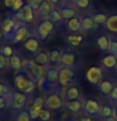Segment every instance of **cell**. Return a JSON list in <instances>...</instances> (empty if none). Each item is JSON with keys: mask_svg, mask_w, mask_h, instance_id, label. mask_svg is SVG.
Returning <instances> with one entry per match:
<instances>
[{"mask_svg": "<svg viewBox=\"0 0 117 121\" xmlns=\"http://www.w3.org/2000/svg\"><path fill=\"white\" fill-rule=\"evenodd\" d=\"M14 81H15L14 83H15L17 90L21 91L25 95H30L34 91V88H35V82H33L29 77H26L24 71H18Z\"/></svg>", "mask_w": 117, "mask_h": 121, "instance_id": "1", "label": "cell"}, {"mask_svg": "<svg viewBox=\"0 0 117 121\" xmlns=\"http://www.w3.org/2000/svg\"><path fill=\"white\" fill-rule=\"evenodd\" d=\"M24 72L33 82L38 83L44 77V66L35 63L34 60H26L24 63Z\"/></svg>", "mask_w": 117, "mask_h": 121, "instance_id": "2", "label": "cell"}, {"mask_svg": "<svg viewBox=\"0 0 117 121\" xmlns=\"http://www.w3.org/2000/svg\"><path fill=\"white\" fill-rule=\"evenodd\" d=\"M30 35H32V33H30V30L26 28V26L19 25L13 33L9 34V35H6L5 38H6L8 40L13 42V43H20V42L28 40L29 38H30Z\"/></svg>", "mask_w": 117, "mask_h": 121, "instance_id": "3", "label": "cell"}, {"mask_svg": "<svg viewBox=\"0 0 117 121\" xmlns=\"http://www.w3.org/2000/svg\"><path fill=\"white\" fill-rule=\"evenodd\" d=\"M26 102H28V95L19 92V91H15L10 95L9 104L13 110H23L25 107Z\"/></svg>", "mask_w": 117, "mask_h": 121, "instance_id": "4", "label": "cell"}, {"mask_svg": "<svg viewBox=\"0 0 117 121\" xmlns=\"http://www.w3.org/2000/svg\"><path fill=\"white\" fill-rule=\"evenodd\" d=\"M13 17L15 19H18V22L20 23H32L34 20V10L29 4H26L19 11L14 13Z\"/></svg>", "mask_w": 117, "mask_h": 121, "instance_id": "5", "label": "cell"}, {"mask_svg": "<svg viewBox=\"0 0 117 121\" xmlns=\"http://www.w3.org/2000/svg\"><path fill=\"white\" fill-rule=\"evenodd\" d=\"M75 78L74 71L69 67H60L59 68V76H58V82L60 86H67L72 83Z\"/></svg>", "mask_w": 117, "mask_h": 121, "instance_id": "6", "label": "cell"}, {"mask_svg": "<svg viewBox=\"0 0 117 121\" xmlns=\"http://www.w3.org/2000/svg\"><path fill=\"white\" fill-rule=\"evenodd\" d=\"M43 108H44V98L42 96L35 97L32 101V104H30L29 108H28V112H29L30 117H32V120H37Z\"/></svg>", "mask_w": 117, "mask_h": 121, "instance_id": "7", "label": "cell"}, {"mask_svg": "<svg viewBox=\"0 0 117 121\" xmlns=\"http://www.w3.org/2000/svg\"><path fill=\"white\" fill-rule=\"evenodd\" d=\"M53 29H54V24L50 22V20H43L40 23L39 25H38V29H37V35L39 39H47V37L53 32Z\"/></svg>", "mask_w": 117, "mask_h": 121, "instance_id": "8", "label": "cell"}, {"mask_svg": "<svg viewBox=\"0 0 117 121\" xmlns=\"http://www.w3.org/2000/svg\"><path fill=\"white\" fill-rule=\"evenodd\" d=\"M44 106L48 110H58L63 106V101L58 93H52L44 98Z\"/></svg>", "mask_w": 117, "mask_h": 121, "instance_id": "9", "label": "cell"}, {"mask_svg": "<svg viewBox=\"0 0 117 121\" xmlns=\"http://www.w3.org/2000/svg\"><path fill=\"white\" fill-rule=\"evenodd\" d=\"M102 77H103V72H102V69L100 67H96V66L91 67L86 73L87 81L89 83H92V85H98L101 82Z\"/></svg>", "mask_w": 117, "mask_h": 121, "instance_id": "10", "label": "cell"}, {"mask_svg": "<svg viewBox=\"0 0 117 121\" xmlns=\"http://www.w3.org/2000/svg\"><path fill=\"white\" fill-rule=\"evenodd\" d=\"M18 26H19L18 20H15L14 17H6L3 20V23H1V29H3V32H4V37L11 34L15 29L18 28Z\"/></svg>", "mask_w": 117, "mask_h": 121, "instance_id": "11", "label": "cell"}, {"mask_svg": "<svg viewBox=\"0 0 117 121\" xmlns=\"http://www.w3.org/2000/svg\"><path fill=\"white\" fill-rule=\"evenodd\" d=\"M100 105L94 100H87L83 104V112L88 116H97L100 115Z\"/></svg>", "mask_w": 117, "mask_h": 121, "instance_id": "12", "label": "cell"}, {"mask_svg": "<svg viewBox=\"0 0 117 121\" xmlns=\"http://www.w3.org/2000/svg\"><path fill=\"white\" fill-rule=\"evenodd\" d=\"M75 63V54L71 51H66L62 53V58H60V64L62 67H69L72 68Z\"/></svg>", "mask_w": 117, "mask_h": 121, "instance_id": "13", "label": "cell"}, {"mask_svg": "<svg viewBox=\"0 0 117 121\" xmlns=\"http://www.w3.org/2000/svg\"><path fill=\"white\" fill-rule=\"evenodd\" d=\"M96 28H97V24L94 23L92 17L86 15V17H83L81 19V30L82 32H91V30H93Z\"/></svg>", "mask_w": 117, "mask_h": 121, "instance_id": "14", "label": "cell"}, {"mask_svg": "<svg viewBox=\"0 0 117 121\" xmlns=\"http://www.w3.org/2000/svg\"><path fill=\"white\" fill-rule=\"evenodd\" d=\"M58 76H59V68L58 67H54V66L48 67L47 72H45V78H47V81L49 83L58 82Z\"/></svg>", "mask_w": 117, "mask_h": 121, "instance_id": "15", "label": "cell"}, {"mask_svg": "<svg viewBox=\"0 0 117 121\" xmlns=\"http://www.w3.org/2000/svg\"><path fill=\"white\" fill-rule=\"evenodd\" d=\"M64 107L66 110L71 112H79L83 108V104L79 100H73V101H66V104H64Z\"/></svg>", "mask_w": 117, "mask_h": 121, "instance_id": "16", "label": "cell"}, {"mask_svg": "<svg viewBox=\"0 0 117 121\" xmlns=\"http://www.w3.org/2000/svg\"><path fill=\"white\" fill-rule=\"evenodd\" d=\"M66 26H67V29L72 33H75V32H78V30H81V18L74 17V18L69 19V20L67 22Z\"/></svg>", "mask_w": 117, "mask_h": 121, "instance_id": "17", "label": "cell"}, {"mask_svg": "<svg viewBox=\"0 0 117 121\" xmlns=\"http://www.w3.org/2000/svg\"><path fill=\"white\" fill-rule=\"evenodd\" d=\"M8 64H9L10 68H11V69H14L15 72L20 71V69H21V66H23L20 57L17 56V54H13L11 57H9V58H8Z\"/></svg>", "mask_w": 117, "mask_h": 121, "instance_id": "18", "label": "cell"}, {"mask_svg": "<svg viewBox=\"0 0 117 121\" xmlns=\"http://www.w3.org/2000/svg\"><path fill=\"white\" fill-rule=\"evenodd\" d=\"M59 11H60V14H62L63 19H66V20H69V19L77 17V13H75V10L73 9V8H71V6L62 5V6L59 8Z\"/></svg>", "mask_w": 117, "mask_h": 121, "instance_id": "19", "label": "cell"}, {"mask_svg": "<svg viewBox=\"0 0 117 121\" xmlns=\"http://www.w3.org/2000/svg\"><path fill=\"white\" fill-rule=\"evenodd\" d=\"M54 10L53 9V5L50 3L48 1V0H44L43 1V4H42V5L39 6V9H38V13H39V15L40 17H48L49 14L52 13V11Z\"/></svg>", "mask_w": 117, "mask_h": 121, "instance_id": "20", "label": "cell"}, {"mask_svg": "<svg viewBox=\"0 0 117 121\" xmlns=\"http://www.w3.org/2000/svg\"><path fill=\"white\" fill-rule=\"evenodd\" d=\"M113 87H115L113 83L111 81H108V79H104V81H101L98 83V90H100L103 95H109L112 92Z\"/></svg>", "mask_w": 117, "mask_h": 121, "instance_id": "21", "label": "cell"}, {"mask_svg": "<svg viewBox=\"0 0 117 121\" xmlns=\"http://www.w3.org/2000/svg\"><path fill=\"white\" fill-rule=\"evenodd\" d=\"M102 64L108 68V69H111V68H115L116 64H117V57L113 56V54H107L104 56L103 58H102Z\"/></svg>", "mask_w": 117, "mask_h": 121, "instance_id": "22", "label": "cell"}, {"mask_svg": "<svg viewBox=\"0 0 117 121\" xmlns=\"http://www.w3.org/2000/svg\"><path fill=\"white\" fill-rule=\"evenodd\" d=\"M45 19H47V20H50L53 24H57L58 26H60L62 20H63V17H62V14H60L59 10H53L48 17H45Z\"/></svg>", "mask_w": 117, "mask_h": 121, "instance_id": "23", "label": "cell"}, {"mask_svg": "<svg viewBox=\"0 0 117 121\" xmlns=\"http://www.w3.org/2000/svg\"><path fill=\"white\" fill-rule=\"evenodd\" d=\"M60 58H62V53L60 51H57V49H53V51L49 52V63L52 66L57 67L60 63Z\"/></svg>", "mask_w": 117, "mask_h": 121, "instance_id": "24", "label": "cell"}, {"mask_svg": "<svg viewBox=\"0 0 117 121\" xmlns=\"http://www.w3.org/2000/svg\"><path fill=\"white\" fill-rule=\"evenodd\" d=\"M109 44H111V42H109V39L106 35L98 37V39H97V47H98L100 51H102V52L109 51Z\"/></svg>", "mask_w": 117, "mask_h": 121, "instance_id": "25", "label": "cell"}, {"mask_svg": "<svg viewBox=\"0 0 117 121\" xmlns=\"http://www.w3.org/2000/svg\"><path fill=\"white\" fill-rule=\"evenodd\" d=\"M34 62L40 64V66H45V64L49 63V53L47 52H39L38 54L34 57Z\"/></svg>", "mask_w": 117, "mask_h": 121, "instance_id": "26", "label": "cell"}, {"mask_svg": "<svg viewBox=\"0 0 117 121\" xmlns=\"http://www.w3.org/2000/svg\"><path fill=\"white\" fill-rule=\"evenodd\" d=\"M24 48L29 52H37L38 48H39V43H38V40L35 38H29L28 40H25Z\"/></svg>", "mask_w": 117, "mask_h": 121, "instance_id": "27", "label": "cell"}, {"mask_svg": "<svg viewBox=\"0 0 117 121\" xmlns=\"http://www.w3.org/2000/svg\"><path fill=\"white\" fill-rule=\"evenodd\" d=\"M106 28H107L109 32H112V33H117V14L111 15V17L107 19Z\"/></svg>", "mask_w": 117, "mask_h": 121, "instance_id": "28", "label": "cell"}, {"mask_svg": "<svg viewBox=\"0 0 117 121\" xmlns=\"http://www.w3.org/2000/svg\"><path fill=\"white\" fill-rule=\"evenodd\" d=\"M79 98V90L77 87H71L67 90L66 92V100L67 101H73V100H78Z\"/></svg>", "mask_w": 117, "mask_h": 121, "instance_id": "29", "label": "cell"}, {"mask_svg": "<svg viewBox=\"0 0 117 121\" xmlns=\"http://www.w3.org/2000/svg\"><path fill=\"white\" fill-rule=\"evenodd\" d=\"M66 39H67V42L71 45H73V47H78V45L82 43L83 37L82 35H77V34H69V35H67Z\"/></svg>", "mask_w": 117, "mask_h": 121, "instance_id": "30", "label": "cell"}, {"mask_svg": "<svg viewBox=\"0 0 117 121\" xmlns=\"http://www.w3.org/2000/svg\"><path fill=\"white\" fill-rule=\"evenodd\" d=\"M94 23H96L97 25H106V23H107V15L103 14V13H96L92 15Z\"/></svg>", "mask_w": 117, "mask_h": 121, "instance_id": "31", "label": "cell"}, {"mask_svg": "<svg viewBox=\"0 0 117 121\" xmlns=\"http://www.w3.org/2000/svg\"><path fill=\"white\" fill-rule=\"evenodd\" d=\"M100 116H102V117L113 116V108H112L109 105H103V106H101V108H100Z\"/></svg>", "mask_w": 117, "mask_h": 121, "instance_id": "32", "label": "cell"}, {"mask_svg": "<svg viewBox=\"0 0 117 121\" xmlns=\"http://www.w3.org/2000/svg\"><path fill=\"white\" fill-rule=\"evenodd\" d=\"M15 121H32V117L28 111H19L15 115Z\"/></svg>", "mask_w": 117, "mask_h": 121, "instance_id": "33", "label": "cell"}, {"mask_svg": "<svg viewBox=\"0 0 117 121\" xmlns=\"http://www.w3.org/2000/svg\"><path fill=\"white\" fill-rule=\"evenodd\" d=\"M74 6L77 8V9H87L89 5H91V0H74L73 1Z\"/></svg>", "mask_w": 117, "mask_h": 121, "instance_id": "34", "label": "cell"}, {"mask_svg": "<svg viewBox=\"0 0 117 121\" xmlns=\"http://www.w3.org/2000/svg\"><path fill=\"white\" fill-rule=\"evenodd\" d=\"M40 121H49L52 119V115H50V111L48 108H43L39 113V117H38Z\"/></svg>", "mask_w": 117, "mask_h": 121, "instance_id": "35", "label": "cell"}, {"mask_svg": "<svg viewBox=\"0 0 117 121\" xmlns=\"http://www.w3.org/2000/svg\"><path fill=\"white\" fill-rule=\"evenodd\" d=\"M0 53H3L6 58H9V57H11L14 54V49L11 47H9V45H4V47H1V52Z\"/></svg>", "mask_w": 117, "mask_h": 121, "instance_id": "36", "label": "cell"}, {"mask_svg": "<svg viewBox=\"0 0 117 121\" xmlns=\"http://www.w3.org/2000/svg\"><path fill=\"white\" fill-rule=\"evenodd\" d=\"M24 5H25V4H24V0H15V1H14V5H13V8H11V10L17 13V11H19Z\"/></svg>", "mask_w": 117, "mask_h": 121, "instance_id": "37", "label": "cell"}, {"mask_svg": "<svg viewBox=\"0 0 117 121\" xmlns=\"http://www.w3.org/2000/svg\"><path fill=\"white\" fill-rule=\"evenodd\" d=\"M43 1H44V0H29L28 4L33 8V10H38V9H39V6L43 4Z\"/></svg>", "mask_w": 117, "mask_h": 121, "instance_id": "38", "label": "cell"}, {"mask_svg": "<svg viewBox=\"0 0 117 121\" xmlns=\"http://www.w3.org/2000/svg\"><path fill=\"white\" fill-rule=\"evenodd\" d=\"M6 64H8V58L3 53H0V71H3L6 67Z\"/></svg>", "mask_w": 117, "mask_h": 121, "instance_id": "39", "label": "cell"}, {"mask_svg": "<svg viewBox=\"0 0 117 121\" xmlns=\"http://www.w3.org/2000/svg\"><path fill=\"white\" fill-rule=\"evenodd\" d=\"M9 95V90L6 86H4L3 83H0V97H6Z\"/></svg>", "mask_w": 117, "mask_h": 121, "instance_id": "40", "label": "cell"}, {"mask_svg": "<svg viewBox=\"0 0 117 121\" xmlns=\"http://www.w3.org/2000/svg\"><path fill=\"white\" fill-rule=\"evenodd\" d=\"M109 52H111V54L116 56L117 57V42H111V44H109Z\"/></svg>", "mask_w": 117, "mask_h": 121, "instance_id": "41", "label": "cell"}, {"mask_svg": "<svg viewBox=\"0 0 117 121\" xmlns=\"http://www.w3.org/2000/svg\"><path fill=\"white\" fill-rule=\"evenodd\" d=\"M108 97H109V100H111V101H117V85L113 87L112 92L108 95Z\"/></svg>", "mask_w": 117, "mask_h": 121, "instance_id": "42", "label": "cell"}, {"mask_svg": "<svg viewBox=\"0 0 117 121\" xmlns=\"http://www.w3.org/2000/svg\"><path fill=\"white\" fill-rule=\"evenodd\" d=\"M8 102H9V100H8L6 97H0V110H4L6 107Z\"/></svg>", "mask_w": 117, "mask_h": 121, "instance_id": "43", "label": "cell"}, {"mask_svg": "<svg viewBox=\"0 0 117 121\" xmlns=\"http://www.w3.org/2000/svg\"><path fill=\"white\" fill-rule=\"evenodd\" d=\"M14 1L15 0H4V4H5V6L6 8H13V5H14Z\"/></svg>", "mask_w": 117, "mask_h": 121, "instance_id": "44", "label": "cell"}, {"mask_svg": "<svg viewBox=\"0 0 117 121\" xmlns=\"http://www.w3.org/2000/svg\"><path fill=\"white\" fill-rule=\"evenodd\" d=\"M48 1H49V3H50V4H52V5H58V4H59V1H60V0H48Z\"/></svg>", "mask_w": 117, "mask_h": 121, "instance_id": "45", "label": "cell"}, {"mask_svg": "<svg viewBox=\"0 0 117 121\" xmlns=\"http://www.w3.org/2000/svg\"><path fill=\"white\" fill-rule=\"evenodd\" d=\"M104 121H117L113 116H109V117H104Z\"/></svg>", "mask_w": 117, "mask_h": 121, "instance_id": "46", "label": "cell"}, {"mask_svg": "<svg viewBox=\"0 0 117 121\" xmlns=\"http://www.w3.org/2000/svg\"><path fill=\"white\" fill-rule=\"evenodd\" d=\"M113 117H115V119L117 120V105L115 106V107H113Z\"/></svg>", "mask_w": 117, "mask_h": 121, "instance_id": "47", "label": "cell"}, {"mask_svg": "<svg viewBox=\"0 0 117 121\" xmlns=\"http://www.w3.org/2000/svg\"><path fill=\"white\" fill-rule=\"evenodd\" d=\"M4 37V32H3V29H0V39Z\"/></svg>", "mask_w": 117, "mask_h": 121, "instance_id": "48", "label": "cell"}, {"mask_svg": "<svg viewBox=\"0 0 117 121\" xmlns=\"http://www.w3.org/2000/svg\"><path fill=\"white\" fill-rule=\"evenodd\" d=\"M78 121H92V120H89V119H81V120H78Z\"/></svg>", "mask_w": 117, "mask_h": 121, "instance_id": "49", "label": "cell"}, {"mask_svg": "<svg viewBox=\"0 0 117 121\" xmlns=\"http://www.w3.org/2000/svg\"><path fill=\"white\" fill-rule=\"evenodd\" d=\"M64 3H71V1H74V0H63Z\"/></svg>", "mask_w": 117, "mask_h": 121, "instance_id": "50", "label": "cell"}, {"mask_svg": "<svg viewBox=\"0 0 117 121\" xmlns=\"http://www.w3.org/2000/svg\"><path fill=\"white\" fill-rule=\"evenodd\" d=\"M115 68H116V71H117V64H116V67H115Z\"/></svg>", "mask_w": 117, "mask_h": 121, "instance_id": "51", "label": "cell"}, {"mask_svg": "<svg viewBox=\"0 0 117 121\" xmlns=\"http://www.w3.org/2000/svg\"><path fill=\"white\" fill-rule=\"evenodd\" d=\"M0 121H3V120H0Z\"/></svg>", "mask_w": 117, "mask_h": 121, "instance_id": "52", "label": "cell"}]
</instances>
